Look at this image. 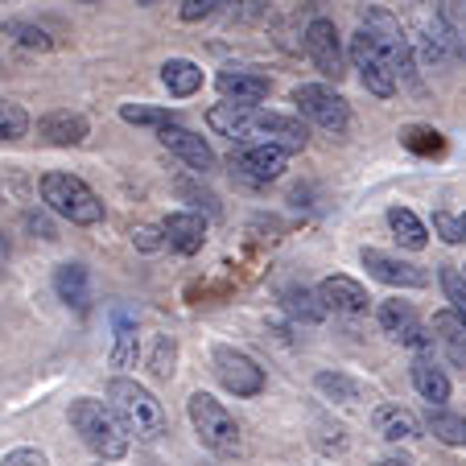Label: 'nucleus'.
<instances>
[{"instance_id":"1","label":"nucleus","mask_w":466,"mask_h":466,"mask_svg":"<svg viewBox=\"0 0 466 466\" xmlns=\"http://www.w3.org/2000/svg\"><path fill=\"white\" fill-rule=\"evenodd\" d=\"M207 124H211L219 137H231V141L244 145H273V149L285 153H301L309 141V132L301 120L281 112H264V107H239V104H219L207 112Z\"/></svg>"},{"instance_id":"2","label":"nucleus","mask_w":466,"mask_h":466,"mask_svg":"<svg viewBox=\"0 0 466 466\" xmlns=\"http://www.w3.org/2000/svg\"><path fill=\"white\" fill-rule=\"evenodd\" d=\"M71 425H75V433L83 438V446H87L91 454H99L104 462H116V458L128 454L132 433L124 430V421L116 417V409L104 405V400H96V396L75 400L71 405Z\"/></svg>"},{"instance_id":"3","label":"nucleus","mask_w":466,"mask_h":466,"mask_svg":"<svg viewBox=\"0 0 466 466\" xmlns=\"http://www.w3.org/2000/svg\"><path fill=\"white\" fill-rule=\"evenodd\" d=\"M107 400H112L116 417L124 421L128 433H137L145 441H157L166 433V413H161V405L153 400V392L145 384H137L128 376H116L107 384Z\"/></svg>"},{"instance_id":"4","label":"nucleus","mask_w":466,"mask_h":466,"mask_svg":"<svg viewBox=\"0 0 466 466\" xmlns=\"http://www.w3.org/2000/svg\"><path fill=\"white\" fill-rule=\"evenodd\" d=\"M42 203L50 207L54 215H62V219L79 223V228H96V223L104 219L99 194L75 174H46L42 177Z\"/></svg>"},{"instance_id":"5","label":"nucleus","mask_w":466,"mask_h":466,"mask_svg":"<svg viewBox=\"0 0 466 466\" xmlns=\"http://www.w3.org/2000/svg\"><path fill=\"white\" fill-rule=\"evenodd\" d=\"M186 413H190V425H194V433H198V441H203L211 454H219V458L239 454V446H244L239 425H236V417L215 400V396L194 392L190 405H186Z\"/></svg>"},{"instance_id":"6","label":"nucleus","mask_w":466,"mask_h":466,"mask_svg":"<svg viewBox=\"0 0 466 466\" xmlns=\"http://www.w3.org/2000/svg\"><path fill=\"white\" fill-rule=\"evenodd\" d=\"M293 104H298V112L309 124H318L322 132H335V137H343L347 124H351L347 99L335 87H326V83H301V87H293Z\"/></svg>"},{"instance_id":"7","label":"nucleus","mask_w":466,"mask_h":466,"mask_svg":"<svg viewBox=\"0 0 466 466\" xmlns=\"http://www.w3.org/2000/svg\"><path fill=\"white\" fill-rule=\"evenodd\" d=\"M363 34L384 50V58L396 66V75H413V42H409L405 25L388 9H363Z\"/></svg>"},{"instance_id":"8","label":"nucleus","mask_w":466,"mask_h":466,"mask_svg":"<svg viewBox=\"0 0 466 466\" xmlns=\"http://www.w3.org/2000/svg\"><path fill=\"white\" fill-rule=\"evenodd\" d=\"M351 62H355V71H360L363 87H368L371 96H380V99L396 96V79H400V75H396V66L384 58V50H380L363 29L351 37Z\"/></svg>"},{"instance_id":"9","label":"nucleus","mask_w":466,"mask_h":466,"mask_svg":"<svg viewBox=\"0 0 466 466\" xmlns=\"http://www.w3.org/2000/svg\"><path fill=\"white\" fill-rule=\"evenodd\" d=\"M306 54H309V62H314L326 79L339 83L347 75V54H343V42H339L335 21H326V17L309 21L306 25Z\"/></svg>"},{"instance_id":"10","label":"nucleus","mask_w":466,"mask_h":466,"mask_svg":"<svg viewBox=\"0 0 466 466\" xmlns=\"http://www.w3.org/2000/svg\"><path fill=\"white\" fill-rule=\"evenodd\" d=\"M215 376H219V384L228 388V392L236 396H256L264 392V368H256V360H248L244 351H236V347H215Z\"/></svg>"},{"instance_id":"11","label":"nucleus","mask_w":466,"mask_h":466,"mask_svg":"<svg viewBox=\"0 0 466 466\" xmlns=\"http://www.w3.org/2000/svg\"><path fill=\"white\" fill-rule=\"evenodd\" d=\"M285 149H273V145H244L239 153H231V169L239 177H248L252 186H264V182H277L285 174Z\"/></svg>"},{"instance_id":"12","label":"nucleus","mask_w":466,"mask_h":466,"mask_svg":"<svg viewBox=\"0 0 466 466\" xmlns=\"http://www.w3.org/2000/svg\"><path fill=\"white\" fill-rule=\"evenodd\" d=\"M363 268H368L376 281L400 285V289H421V285H430L425 268H417V264H409V260H396V256L380 252V248H363Z\"/></svg>"},{"instance_id":"13","label":"nucleus","mask_w":466,"mask_h":466,"mask_svg":"<svg viewBox=\"0 0 466 466\" xmlns=\"http://www.w3.org/2000/svg\"><path fill=\"white\" fill-rule=\"evenodd\" d=\"M376 318H380V326H384V335L400 339L405 347H417V351L433 347V335H425V326L417 322V314H413L409 301H384Z\"/></svg>"},{"instance_id":"14","label":"nucleus","mask_w":466,"mask_h":466,"mask_svg":"<svg viewBox=\"0 0 466 466\" xmlns=\"http://www.w3.org/2000/svg\"><path fill=\"white\" fill-rule=\"evenodd\" d=\"M157 141L166 145L174 157H182L190 169H198V174H211L215 169V153H211V145L198 137V132H190V128H182V124H169V128H161L157 132Z\"/></svg>"},{"instance_id":"15","label":"nucleus","mask_w":466,"mask_h":466,"mask_svg":"<svg viewBox=\"0 0 466 466\" xmlns=\"http://www.w3.org/2000/svg\"><path fill=\"white\" fill-rule=\"evenodd\" d=\"M215 87H219V96L228 99V104H239V107H256L264 96H268V79H264L260 71H223L219 79H215Z\"/></svg>"},{"instance_id":"16","label":"nucleus","mask_w":466,"mask_h":466,"mask_svg":"<svg viewBox=\"0 0 466 466\" xmlns=\"http://www.w3.org/2000/svg\"><path fill=\"white\" fill-rule=\"evenodd\" d=\"M318 293H322V301H326V309H339V314H363L368 309V289H363L355 277H343V273H335V277H326L322 285H318Z\"/></svg>"},{"instance_id":"17","label":"nucleus","mask_w":466,"mask_h":466,"mask_svg":"<svg viewBox=\"0 0 466 466\" xmlns=\"http://www.w3.org/2000/svg\"><path fill=\"white\" fill-rule=\"evenodd\" d=\"M161 228H166V244L174 248V252H182V256H194L198 248H203V239H207L203 215H194V211H174Z\"/></svg>"},{"instance_id":"18","label":"nucleus","mask_w":466,"mask_h":466,"mask_svg":"<svg viewBox=\"0 0 466 466\" xmlns=\"http://www.w3.org/2000/svg\"><path fill=\"white\" fill-rule=\"evenodd\" d=\"M37 137L46 145H58V149H71V145L87 141V120L79 112H50L37 124Z\"/></svg>"},{"instance_id":"19","label":"nucleus","mask_w":466,"mask_h":466,"mask_svg":"<svg viewBox=\"0 0 466 466\" xmlns=\"http://www.w3.org/2000/svg\"><path fill=\"white\" fill-rule=\"evenodd\" d=\"M433 339H438L441 351L450 355V363L466 368V322L454 314V309H441V314H433Z\"/></svg>"},{"instance_id":"20","label":"nucleus","mask_w":466,"mask_h":466,"mask_svg":"<svg viewBox=\"0 0 466 466\" xmlns=\"http://www.w3.org/2000/svg\"><path fill=\"white\" fill-rule=\"evenodd\" d=\"M54 289H58V298L66 301V306L79 309V314L91 306V281H87V268H83V264H62L58 273H54Z\"/></svg>"},{"instance_id":"21","label":"nucleus","mask_w":466,"mask_h":466,"mask_svg":"<svg viewBox=\"0 0 466 466\" xmlns=\"http://www.w3.org/2000/svg\"><path fill=\"white\" fill-rule=\"evenodd\" d=\"M161 83H166L169 96L186 99L203 87V66H194L190 58H169L166 66H161Z\"/></svg>"},{"instance_id":"22","label":"nucleus","mask_w":466,"mask_h":466,"mask_svg":"<svg viewBox=\"0 0 466 466\" xmlns=\"http://www.w3.org/2000/svg\"><path fill=\"white\" fill-rule=\"evenodd\" d=\"M413 384H417V392L430 400V409H441L450 400V380H446V371L441 368H433L430 360H413Z\"/></svg>"},{"instance_id":"23","label":"nucleus","mask_w":466,"mask_h":466,"mask_svg":"<svg viewBox=\"0 0 466 466\" xmlns=\"http://www.w3.org/2000/svg\"><path fill=\"white\" fill-rule=\"evenodd\" d=\"M371 421H376V433L384 441H409V438H417L413 413H409V409H400V405H380Z\"/></svg>"},{"instance_id":"24","label":"nucleus","mask_w":466,"mask_h":466,"mask_svg":"<svg viewBox=\"0 0 466 466\" xmlns=\"http://www.w3.org/2000/svg\"><path fill=\"white\" fill-rule=\"evenodd\" d=\"M388 228H392V236L400 239L409 252H421V248L430 244V228H425L409 207H392V211H388Z\"/></svg>"},{"instance_id":"25","label":"nucleus","mask_w":466,"mask_h":466,"mask_svg":"<svg viewBox=\"0 0 466 466\" xmlns=\"http://www.w3.org/2000/svg\"><path fill=\"white\" fill-rule=\"evenodd\" d=\"M281 306L289 309L298 322H322V318H326L322 293L306 289V285H289V289H281Z\"/></svg>"},{"instance_id":"26","label":"nucleus","mask_w":466,"mask_h":466,"mask_svg":"<svg viewBox=\"0 0 466 466\" xmlns=\"http://www.w3.org/2000/svg\"><path fill=\"white\" fill-rule=\"evenodd\" d=\"M425 425H430V433L438 441H446V446H466V417L446 413V409H430Z\"/></svg>"},{"instance_id":"27","label":"nucleus","mask_w":466,"mask_h":466,"mask_svg":"<svg viewBox=\"0 0 466 466\" xmlns=\"http://www.w3.org/2000/svg\"><path fill=\"white\" fill-rule=\"evenodd\" d=\"M5 37H13V42H17L21 50H34V54L54 50L50 34H46L42 25H29V21H9V25H5Z\"/></svg>"},{"instance_id":"28","label":"nucleus","mask_w":466,"mask_h":466,"mask_svg":"<svg viewBox=\"0 0 466 466\" xmlns=\"http://www.w3.org/2000/svg\"><path fill=\"white\" fill-rule=\"evenodd\" d=\"M318 388H322L326 396L343 400V405H355V400H363V384H360V380L339 376V371H322V376H318Z\"/></svg>"},{"instance_id":"29","label":"nucleus","mask_w":466,"mask_h":466,"mask_svg":"<svg viewBox=\"0 0 466 466\" xmlns=\"http://www.w3.org/2000/svg\"><path fill=\"white\" fill-rule=\"evenodd\" d=\"M116 368H132L137 363V326L128 318H116V347H112Z\"/></svg>"},{"instance_id":"30","label":"nucleus","mask_w":466,"mask_h":466,"mask_svg":"<svg viewBox=\"0 0 466 466\" xmlns=\"http://www.w3.org/2000/svg\"><path fill=\"white\" fill-rule=\"evenodd\" d=\"M120 120L128 124H145V128H169L174 124V112H166V107H145V104H124L120 107Z\"/></svg>"},{"instance_id":"31","label":"nucleus","mask_w":466,"mask_h":466,"mask_svg":"<svg viewBox=\"0 0 466 466\" xmlns=\"http://www.w3.org/2000/svg\"><path fill=\"white\" fill-rule=\"evenodd\" d=\"M25 132H29V116H25V107L5 104V99H0V141H21Z\"/></svg>"},{"instance_id":"32","label":"nucleus","mask_w":466,"mask_h":466,"mask_svg":"<svg viewBox=\"0 0 466 466\" xmlns=\"http://www.w3.org/2000/svg\"><path fill=\"white\" fill-rule=\"evenodd\" d=\"M441 293L454 306V314L466 322V273L462 268H441Z\"/></svg>"},{"instance_id":"33","label":"nucleus","mask_w":466,"mask_h":466,"mask_svg":"<svg viewBox=\"0 0 466 466\" xmlns=\"http://www.w3.org/2000/svg\"><path fill=\"white\" fill-rule=\"evenodd\" d=\"M438 21L466 46V5H462V0H441V5H438Z\"/></svg>"},{"instance_id":"34","label":"nucleus","mask_w":466,"mask_h":466,"mask_svg":"<svg viewBox=\"0 0 466 466\" xmlns=\"http://www.w3.org/2000/svg\"><path fill=\"white\" fill-rule=\"evenodd\" d=\"M174 355H177L174 339L161 335L157 343H153V360H149V371H153V376H157V380H169V376H174Z\"/></svg>"},{"instance_id":"35","label":"nucleus","mask_w":466,"mask_h":466,"mask_svg":"<svg viewBox=\"0 0 466 466\" xmlns=\"http://www.w3.org/2000/svg\"><path fill=\"white\" fill-rule=\"evenodd\" d=\"M228 5H236V0H182V21L186 25L207 21V17H215V13H223Z\"/></svg>"},{"instance_id":"36","label":"nucleus","mask_w":466,"mask_h":466,"mask_svg":"<svg viewBox=\"0 0 466 466\" xmlns=\"http://www.w3.org/2000/svg\"><path fill=\"white\" fill-rule=\"evenodd\" d=\"M433 231H438V239H446V244H462L466 239L462 219H454V215H446V211L433 215Z\"/></svg>"},{"instance_id":"37","label":"nucleus","mask_w":466,"mask_h":466,"mask_svg":"<svg viewBox=\"0 0 466 466\" xmlns=\"http://www.w3.org/2000/svg\"><path fill=\"white\" fill-rule=\"evenodd\" d=\"M132 244L141 252H157V248H169L166 244V228H137L132 231Z\"/></svg>"},{"instance_id":"38","label":"nucleus","mask_w":466,"mask_h":466,"mask_svg":"<svg viewBox=\"0 0 466 466\" xmlns=\"http://www.w3.org/2000/svg\"><path fill=\"white\" fill-rule=\"evenodd\" d=\"M0 466H46V454L42 450H13V454L0 458Z\"/></svg>"},{"instance_id":"39","label":"nucleus","mask_w":466,"mask_h":466,"mask_svg":"<svg viewBox=\"0 0 466 466\" xmlns=\"http://www.w3.org/2000/svg\"><path fill=\"white\" fill-rule=\"evenodd\" d=\"M25 228H29V231H37L42 239H54V228H50L46 219H37V215H25Z\"/></svg>"},{"instance_id":"40","label":"nucleus","mask_w":466,"mask_h":466,"mask_svg":"<svg viewBox=\"0 0 466 466\" xmlns=\"http://www.w3.org/2000/svg\"><path fill=\"white\" fill-rule=\"evenodd\" d=\"M9 256V239H5V231H0V260Z\"/></svg>"},{"instance_id":"41","label":"nucleus","mask_w":466,"mask_h":466,"mask_svg":"<svg viewBox=\"0 0 466 466\" xmlns=\"http://www.w3.org/2000/svg\"><path fill=\"white\" fill-rule=\"evenodd\" d=\"M376 466H409V462H400V458H384V462H376Z\"/></svg>"},{"instance_id":"42","label":"nucleus","mask_w":466,"mask_h":466,"mask_svg":"<svg viewBox=\"0 0 466 466\" xmlns=\"http://www.w3.org/2000/svg\"><path fill=\"white\" fill-rule=\"evenodd\" d=\"M0 207H5V186H0Z\"/></svg>"},{"instance_id":"43","label":"nucleus","mask_w":466,"mask_h":466,"mask_svg":"<svg viewBox=\"0 0 466 466\" xmlns=\"http://www.w3.org/2000/svg\"><path fill=\"white\" fill-rule=\"evenodd\" d=\"M0 5H13V0H0Z\"/></svg>"},{"instance_id":"44","label":"nucleus","mask_w":466,"mask_h":466,"mask_svg":"<svg viewBox=\"0 0 466 466\" xmlns=\"http://www.w3.org/2000/svg\"><path fill=\"white\" fill-rule=\"evenodd\" d=\"M141 5H153V0H141Z\"/></svg>"},{"instance_id":"45","label":"nucleus","mask_w":466,"mask_h":466,"mask_svg":"<svg viewBox=\"0 0 466 466\" xmlns=\"http://www.w3.org/2000/svg\"><path fill=\"white\" fill-rule=\"evenodd\" d=\"M462 228H466V219H462Z\"/></svg>"}]
</instances>
